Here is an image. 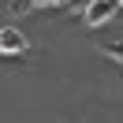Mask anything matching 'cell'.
Segmentation results:
<instances>
[{"label":"cell","instance_id":"cell-1","mask_svg":"<svg viewBox=\"0 0 123 123\" xmlns=\"http://www.w3.org/2000/svg\"><path fill=\"white\" fill-rule=\"evenodd\" d=\"M26 34L19 30V26H0V56H19L26 52Z\"/></svg>","mask_w":123,"mask_h":123},{"label":"cell","instance_id":"cell-2","mask_svg":"<svg viewBox=\"0 0 123 123\" xmlns=\"http://www.w3.org/2000/svg\"><path fill=\"white\" fill-rule=\"evenodd\" d=\"M116 11H119V0H93L90 8L82 11V19H86V26H105Z\"/></svg>","mask_w":123,"mask_h":123},{"label":"cell","instance_id":"cell-3","mask_svg":"<svg viewBox=\"0 0 123 123\" xmlns=\"http://www.w3.org/2000/svg\"><path fill=\"white\" fill-rule=\"evenodd\" d=\"M60 4H71V0H11L8 11L11 15H26V11H34V8H60Z\"/></svg>","mask_w":123,"mask_h":123},{"label":"cell","instance_id":"cell-4","mask_svg":"<svg viewBox=\"0 0 123 123\" xmlns=\"http://www.w3.org/2000/svg\"><path fill=\"white\" fill-rule=\"evenodd\" d=\"M101 52H105L108 60H116V63H123V37H119V41H108V45L101 49Z\"/></svg>","mask_w":123,"mask_h":123},{"label":"cell","instance_id":"cell-5","mask_svg":"<svg viewBox=\"0 0 123 123\" xmlns=\"http://www.w3.org/2000/svg\"><path fill=\"white\" fill-rule=\"evenodd\" d=\"M90 4H93V0H71L67 8H71V11H86V8H90Z\"/></svg>","mask_w":123,"mask_h":123},{"label":"cell","instance_id":"cell-6","mask_svg":"<svg viewBox=\"0 0 123 123\" xmlns=\"http://www.w3.org/2000/svg\"><path fill=\"white\" fill-rule=\"evenodd\" d=\"M119 8H123V0H119Z\"/></svg>","mask_w":123,"mask_h":123}]
</instances>
